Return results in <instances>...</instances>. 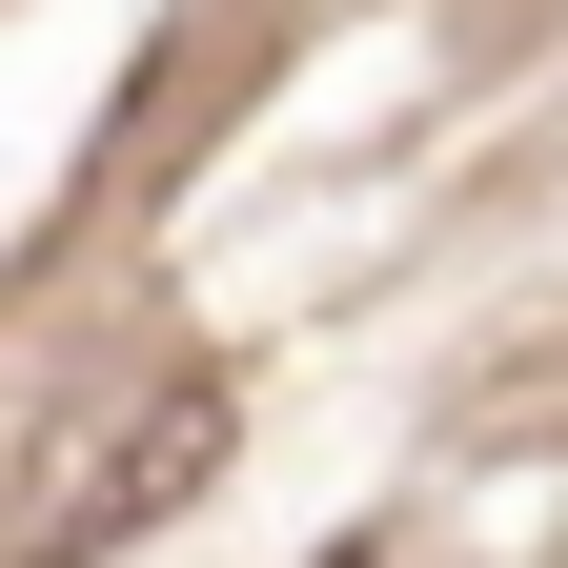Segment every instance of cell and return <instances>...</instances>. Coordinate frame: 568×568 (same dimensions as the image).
Listing matches in <instances>:
<instances>
[{"label":"cell","mask_w":568,"mask_h":568,"mask_svg":"<svg viewBox=\"0 0 568 568\" xmlns=\"http://www.w3.org/2000/svg\"><path fill=\"white\" fill-rule=\"evenodd\" d=\"M203 467H224V386H142V406L102 426V447L41 487V568H61V548H122L142 508H183Z\"/></svg>","instance_id":"6da1fadb"}]
</instances>
